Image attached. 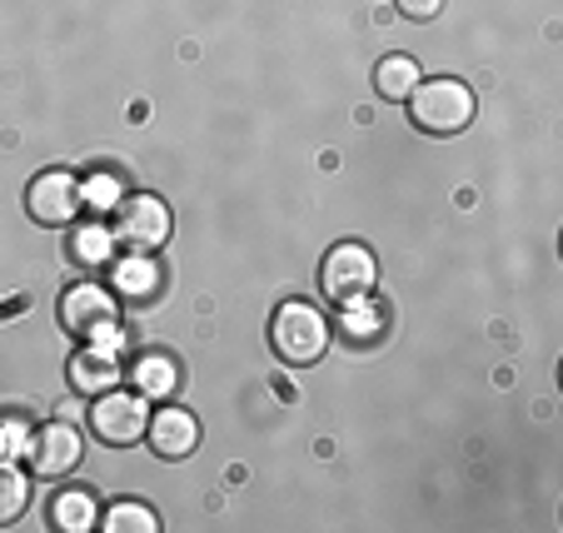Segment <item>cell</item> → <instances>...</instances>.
Returning a JSON list of instances; mask_svg holds the SVG:
<instances>
[{
    "mask_svg": "<svg viewBox=\"0 0 563 533\" xmlns=\"http://www.w3.org/2000/svg\"><path fill=\"white\" fill-rule=\"evenodd\" d=\"M25 503H31V479H25V474L15 469V464L0 459V529L21 519Z\"/></svg>",
    "mask_w": 563,
    "mask_h": 533,
    "instance_id": "obj_19",
    "label": "cell"
},
{
    "mask_svg": "<svg viewBox=\"0 0 563 533\" xmlns=\"http://www.w3.org/2000/svg\"><path fill=\"white\" fill-rule=\"evenodd\" d=\"M65 379H70V389L80 399H96V395H106V389L125 385V364H120V354L100 349V344H86V349L70 354V364H65Z\"/></svg>",
    "mask_w": 563,
    "mask_h": 533,
    "instance_id": "obj_10",
    "label": "cell"
},
{
    "mask_svg": "<svg viewBox=\"0 0 563 533\" xmlns=\"http://www.w3.org/2000/svg\"><path fill=\"white\" fill-rule=\"evenodd\" d=\"M31 434H35V424L25 414H0V459L5 464L25 459L31 454Z\"/></svg>",
    "mask_w": 563,
    "mask_h": 533,
    "instance_id": "obj_20",
    "label": "cell"
},
{
    "mask_svg": "<svg viewBox=\"0 0 563 533\" xmlns=\"http://www.w3.org/2000/svg\"><path fill=\"white\" fill-rule=\"evenodd\" d=\"M444 11V0H399V15H405V21H434V15Z\"/></svg>",
    "mask_w": 563,
    "mask_h": 533,
    "instance_id": "obj_21",
    "label": "cell"
},
{
    "mask_svg": "<svg viewBox=\"0 0 563 533\" xmlns=\"http://www.w3.org/2000/svg\"><path fill=\"white\" fill-rule=\"evenodd\" d=\"M374 285H379V265H374V255L360 240L334 245L330 255H324V265H319V289H324V299H334V304L374 295Z\"/></svg>",
    "mask_w": 563,
    "mask_h": 533,
    "instance_id": "obj_4",
    "label": "cell"
},
{
    "mask_svg": "<svg viewBox=\"0 0 563 533\" xmlns=\"http://www.w3.org/2000/svg\"><path fill=\"white\" fill-rule=\"evenodd\" d=\"M145 438H150V448H155L159 459H190L195 444H200V424H195L190 409L159 404V409H150Z\"/></svg>",
    "mask_w": 563,
    "mask_h": 533,
    "instance_id": "obj_11",
    "label": "cell"
},
{
    "mask_svg": "<svg viewBox=\"0 0 563 533\" xmlns=\"http://www.w3.org/2000/svg\"><path fill=\"white\" fill-rule=\"evenodd\" d=\"M51 523L60 533H90V529H100V509L86 489H60L51 499Z\"/></svg>",
    "mask_w": 563,
    "mask_h": 533,
    "instance_id": "obj_16",
    "label": "cell"
},
{
    "mask_svg": "<svg viewBox=\"0 0 563 533\" xmlns=\"http://www.w3.org/2000/svg\"><path fill=\"white\" fill-rule=\"evenodd\" d=\"M419 65L415 55H384L379 65H374V90H379V100H389V106H405L409 96L419 90Z\"/></svg>",
    "mask_w": 563,
    "mask_h": 533,
    "instance_id": "obj_14",
    "label": "cell"
},
{
    "mask_svg": "<svg viewBox=\"0 0 563 533\" xmlns=\"http://www.w3.org/2000/svg\"><path fill=\"white\" fill-rule=\"evenodd\" d=\"M60 324H65V334H75V340H96L106 324H120L115 320V289L96 285V279L70 285L60 295Z\"/></svg>",
    "mask_w": 563,
    "mask_h": 533,
    "instance_id": "obj_8",
    "label": "cell"
},
{
    "mask_svg": "<svg viewBox=\"0 0 563 533\" xmlns=\"http://www.w3.org/2000/svg\"><path fill=\"white\" fill-rule=\"evenodd\" d=\"M65 249H70V259H75L80 269H110V259H115L120 240H115V230H110V224H80Z\"/></svg>",
    "mask_w": 563,
    "mask_h": 533,
    "instance_id": "obj_15",
    "label": "cell"
},
{
    "mask_svg": "<svg viewBox=\"0 0 563 533\" xmlns=\"http://www.w3.org/2000/svg\"><path fill=\"white\" fill-rule=\"evenodd\" d=\"M100 529H106V533H155L159 519H155V509H150V503L120 499V503H110V509L100 513Z\"/></svg>",
    "mask_w": 563,
    "mask_h": 533,
    "instance_id": "obj_17",
    "label": "cell"
},
{
    "mask_svg": "<svg viewBox=\"0 0 563 533\" xmlns=\"http://www.w3.org/2000/svg\"><path fill=\"white\" fill-rule=\"evenodd\" d=\"M130 389H140L145 399H175V389H180V364L170 359V354H140L135 364H130Z\"/></svg>",
    "mask_w": 563,
    "mask_h": 533,
    "instance_id": "obj_12",
    "label": "cell"
},
{
    "mask_svg": "<svg viewBox=\"0 0 563 533\" xmlns=\"http://www.w3.org/2000/svg\"><path fill=\"white\" fill-rule=\"evenodd\" d=\"M330 330H340L344 344H379L384 340V310L374 304V295L364 299H350V304H340V324H330Z\"/></svg>",
    "mask_w": 563,
    "mask_h": 533,
    "instance_id": "obj_13",
    "label": "cell"
},
{
    "mask_svg": "<svg viewBox=\"0 0 563 533\" xmlns=\"http://www.w3.org/2000/svg\"><path fill=\"white\" fill-rule=\"evenodd\" d=\"M115 240L120 249H135V255H155L170 240V204L159 195H125L115 210Z\"/></svg>",
    "mask_w": 563,
    "mask_h": 533,
    "instance_id": "obj_5",
    "label": "cell"
},
{
    "mask_svg": "<svg viewBox=\"0 0 563 533\" xmlns=\"http://www.w3.org/2000/svg\"><path fill=\"white\" fill-rule=\"evenodd\" d=\"M110 279H115V299L135 304V310H150L165 295V269L155 265V255H135L125 249V259H110Z\"/></svg>",
    "mask_w": 563,
    "mask_h": 533,
    "instance_id": "obj_9",
    "label": "cell"
},
{
    "mask_svg": "<svg viewBox=\"0 0 563 533\" xmlns=\"http://www.w3.org/2000/svg\"><path fill=\"white\" fill-rule=\"evenodd\" d=\"M80 200H86L90 214H115L120 200H125V180L110 170H96V175H86V185H80Z\"/></svg>",
    "mask_w": 563,
    "mask_h": 533,
    "instance_id": "obj_18",
    "label": "cell"
},
{
    "mask_svg": "<svg viewBox=\"0 0 563 533\" xmlns=\"http://www.w3.org/2000/svg\"><path fill=\"white\" fill-rule=\"evenodd\" d=\"M330 340H334L330 320H324L309 299H285L275 310V320H269V344H275V354L285 364H295V369L324 359Z\"/></svg>",
    "mask_w": 563,
    "mask_h": 533,
    "instance_id": "obj_1",
    "label": "cell"
},
{
    "mask_svg": "<svg viewBox=\"0 0 563 533\" xmlns=\"http://www.w3.org/2000/svg\"><path fill=\"white\" fill-rule=\"evenodd\" d=\"M31 474L35 479H65V474L80 469L86 459V434L70 424V419H51L31 434Z\"/></svg>",
    "mask_w": 563,
    "mask_h": 533,
    "instance_id": "obj_6",
    "label": "cell"
},
{
    "mask_svg": "<svg viewBox=\"0 0 563 533\" xmlns=\"http://www.w3.org/2000/svg\"><path fill=\"white\" fill-rule=\"evenodd\" d=\"M409 120H415L424 135H459L474 120V90L454 75H439V80H419V90L405 100Z\"/></svg>",
    "mask_w": 563,
    "mask_h": 533,
    "instance_id": "obj_2",
    "label": "cell"
},
{
    "mask_svg": "<svg viewBox=\"0 0 563 533\" xmlns=\"http://www.w3.org/2000/svg\"><path fill=\"white\" fill-rule=\"evenodd\" d=\"M150 429V399L140 389H106L90 399V434L110 448H130L140 444Z\"/></svg>",
    "mask_w": 563,
    "mask_h": 533,
    "instance_id": "obj_3",
    "label": "cell"
},
{
    "mask_svg": "<svg viewBox=\"0 0 563 533\" xmlns=\"http://www.w3.org/2000/svg\"><path fill=\"white\" fill-rule=\"evenodd\" d=\"M25 210H31V220L45 224V230H65V224H75L80 210H86V200H80V180H75L70 170L35 175L31 190H25Z\"/></svg>",
    "mask_w": 563,
    "mask_h": 533,
    "instance_id": "obj_7",
    "label": "cell"
}]
</instances>
